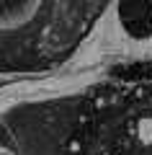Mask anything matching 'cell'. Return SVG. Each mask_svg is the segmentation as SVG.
Wrapping results in <instances>:
<instances>
[{"mask_svg":"<svg viewBox=\"0 0 152 155\" xmlns=\"http://www.w3.org/2000/svg\"><path fill=\"white\" fill-rule=\"evenodd\" d=\"M0 155H16V153L11 147H5V145H0Z\"/></svg>","mask_w":152,"mask_h":155,"instance_id":"obj_3","label":"cell"},{"mask_svg":"<svg viewBox=\"0 0 152 155\" xmlns=\"http://www.w3.org/2000/svg\"><path fill=\"white\" fill-rule=\"evenodd\" d=\"M31 0H0V16L3 18H16L18 13H23V8Z\"/></svg>","mask_w":152,"mask_h":155,"instance_id":"obj_2","label":"cell"},{"mask_svg":"<svg viewBox=\"0 0 152 155\" xmlns=\"http://www.w3.org/2000/svg\"><path fill=\"white\" fill-rule=\"evenodd\" d=\"M116 23L131 41H147L152 36V0H119Z\"/></svg>","mask_w":152,"mask_h":155,"instance_id":"obj_1","label":"cell"}]
</instances>
